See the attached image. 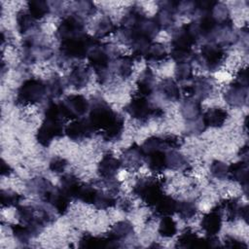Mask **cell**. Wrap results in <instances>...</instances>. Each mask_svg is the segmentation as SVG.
<instances>
[{
    "label": "cell",
    "instance_id": "6da1fadb",
    "mask_svg": "<svg viewBox=\"0 0 249 249\" xmlns=\"http://www.w3.org/2000/svg\"><path fill=\"white\" fill-rule=\"evenodd\" d=\"M64 119L58 103L51 101L45 111V118L36 133V140L44 147H48L54 138L61 137L64 132Z\"/></svg>",
    "mask_w": 249,
    "mask_h": 249
},
{
    "label": "cell",
    "instance_id": "7a4b0ae2",
    "mask_svg": "<svg viewBox=\"0 0 249 249\" xmlns=\"http://www.w3.org/2000/svg\"><path fill=\"white\" fill-rule=\"evenodd\" d=\"M100 43L101 42L96 37H91L87 33H84L60 41L59 51L65 57L83 59L88 57L90 50Z\"/></svg>",
    "mask_w": 249,
    "mask_h": 249
},
{
    "label": "cell",
    "instance_id": "3957f363",
    "mask_svg": "<svg viewBox=\"0 0 249 249\" xmlns=\"http://www.w3.org/2000/svg\"><path fill=\"white\" fill-rule=\"evenodd\" d=\"M89 121L92 125L94 131L104 132L112 125H114L123 117L114 112L109 104L101 98L94 99L89 108Z\"/></svg>",
    "mask_w": 249,
    "mask_h": 249
},
{
    "label": "cell",
    "instance_id": "277c9868",
    "mask_svg": "<svg viewBox=\"0 0 249 249\" xmlns=\"http://www.w3.org/2000/svg\"><path fill=\"white\" fill-rule=\"evenodd\" d=\"M112 47L109 44L95 46L90 50L88 55L89 65L95 72L100 83H104L110 75L111 66L114 58H112Z\"/></svg>",
    "mask_w": 249,
    "mask_h": 249
},
{
    "label": "cell",
    "instance_id": "5b68a950",
    "mask_svg": "<svg viewBox=\"0 0 249 249\" xmlns=\"http://www.w3.org/2000/svg\"><path fill=\"white\" fill-rule=\"evenodd\" d=\"M163 185L164 181L162 179H158L152 176L143 177L136 181L132 192L148 206H155L164 195Z\"/></svg>",
    "mask_w": 249,
    "mask_h": 249
},
{
    "label": "cell",
    "instance_id": "8992f818",
    "mask_svg": "<svg viewBox=\"0 0 249 249\" xmlns=\"http://www.w3.org/2000/svg\"><path fill=\"white\" fill-rule=\"evenodd\" d=\"M47 94V85L39 79L24 81L18 89L16 101L20 105H33L43 100Z\"/></svg>",
    "mask_w": 249,
    "mask_h": 249
},
{
    "label": "cell",
    "instance_id": "52a82bcc",
    "mask_svg": "<svg viewBox=\"0 0 249 249\" xmlns=\"http://www.w3.org/2000/svg\"><path fill=\"white\" fill-rule=\"evenodd\" d=\"M124 111L133 119H136L140 122L147 121L151 116L161 117L163 111L161 108L154 107L149 100L144 97L137 95L135 96L125 107Z\"/></svg>",
    "mask_w": 249,
    "mask_h": 249
},
{
    "label": "cell",
    "instance_id": "ba28073f",
    "mask_svg": "<svg viewBox=\"0 0 249 249\" xmlns=\"http://www.w3.org/2000/svg\"><path fill=\"white\" fill-rule=\"evenodd\" d=\"M58 106L64 121L75 120L89 109V101L81 94L68 95L64 100L58 102Z\"/></svg>",
    "mask_w": 249,
    "mask_h": 249
},
{
    "label": "cell",
    "instance_id": "9c48e42d",
    "mask_svg": "<svg viewBox=\"0 0 249 249\" xmlns=\"http://www.w3.org/2000/svg\"><path fill=\"white\" fill-rule=\"evenodd\" d=\"M198 38L195 21L184 24L173 33L171 40L172 50L193 51L192 47L196 44Z\"/></svg>",
    "mask_w": 249,
    "mask_h": 249
},
{
    "label": "cell",
    "instance_id": "30bf717a",
    "mask_svg": "<svg viewBox=\"0 0 249 249\" xmlns=\"http://www.w3.org/2000/svg\"><path fill=\"white\" fill-rule=\"evenodd\" d=\"M200 55L202 57L203 65L209 71H215L222 65L226 58L225 47L218 43L203 45Z\"/></svg>",
    "mask_w": 249,
    "mask_h": 249
},
{
    "label": "cell",
    "instance_id": "8fae6325",
    "mask_svg": "<svg viewBox=\"0 0 249 249\" xmlns=\"http://www.w3.org/2000/svg\"><path fill=\"white\" fill-rule=\"evenodd\" d=\"M84 33H86L84 22L81 17L78 15H69L65 17L56 29V37L60 41L82 35Z\"/></svg>",
    "mask_w": 249,
    "mask_h": 249
},
{
    "label": "cell",
    "instance_id": "7c38bea8",
    "mask_svg": "<svg viewBox=\"0 0 249 249\" xmlns=\"http://www.w3.org/2000/svg\"><path fill=\"white\" fill-rule=\"evenodd\" d=\"M45 202L51 204L59 215H64L67 212L71 198L61 190V188L53 185L41 196Z\"/></svg>",
    "mask_w": 249,
    "mask_h": 249
},
{
    "label": "cell",
    "instance_id": "4fadbf2b",
    "mask_svg": "<svg viewBox=\"0 0 249 249\" xmlns=\"http://www.w3.org/2000/svg\"><path fill=\"white\" fill-rule=\"evenodd\" d=\"M65 134L73 141H81L89 138L94 129L89 119H79L71 122L64 129Z\"/></svg>",
    "mask_w": 249,
    "mask_h": 249
},
{
    "label": "cell",
    "instance_id": "5bb4252c",
    "mask_svg": "<svg viewBox=\"0 0 249 249\" xmlns=\"http://www.w3.org/2000/svg\"><path fill=\"white\" fill-rule=\"evenodd\" d=\"M144 160L145 155L143 153V150L141 146L137 145L136 143H133L131 146L126 148L123 152L120 159L122 165L129 171L138 170L141 167Z\"/></svg>",
    "mask_w": 249,
    "mask_h": 249
},
{
    "label": "cell",
    "instance_id": "9a60e30c",
    "mask_svg": "<svg viewBox=\"0 0 249 249\" xmlns=\"http://www.w3.org/2000/svg\"><path fill=\"white\" fill-rule=\"evenodd\" d=\"M222 216L223 209L220 203L203 215L200 227L205 231L206 235H216L220 231L222 228Z\"/></svg>",
    "mask_w": 249,
    "mask_h": 249
},
{
    "label": "cell",
    "instance_id": "2e32d148",
    "mask_svg": "<svg viewBox=\"0 0 249 249\" xmlns=\"http://www.w3.org/2000/svg\"><path fill=\"white\" fill-rule=\"evenodd\" d=\"M248 87L241 86L237 83L232 82L225 92L226 102L233 107H241L247 103Z\"/></svg>",
    "mask_w": 249,
    "mask_h": 249
},
{
    "label": "cell",
    "instance_id": "e0dca14e",
    "mask_svg": "<svg viewBox=\"0 0 249 249\" xmlns=\"http://www.w3.org/2000/svg\"><path fill=\"white\" fill-rule=\"evenodd\" d=\"M122 166L120 159L115 158L111 153H106L97 166V172L102 179L114 178Z\"/></svg>",
    "mask_w": 249,
    "mask_h": 249
},
{
    "label": "cell",
    "instance_id": "ac0fdd59",
    "mask_svg": "<svg viewBox=\"0 0 249 249\" xmlns=\"http://www.w3.org/2000/svg\"><path fill=\"white\" fill-rule=\"evenodd\" d=\"M229 179L238 182L247 193L248 183V161L247 160H241L228 166V177Z\"/></svg>",
    "mask_w": 249,
    "mask_h": 249
},
{
    "label": "cell",
    "instance_id": "d6986e66",
    "mask_svg": "<svg viewBox=\"0 0 249 249\" xmlns=\"http://www.w3.org/2000/svg\"><path fill=\"white\" fill-rule=\"evenodd\" d=\"M176 247L179 248H195V247H204L207 248V240L206 237H198L196 232H195L192 229H185L180 236L178 237Z\"/></svg>",
    "mask_w": 249,
    "mask_h": 249
},
{
    "label": "cell",
    "instance_id": "ffe728a7",
    "mask_svg": "<svg viewBox=\"0 0 249 249\" xmlns=\"http://www.w3.org/2000/svg\"><path fill=\"white\" fill-rule=\"evenodd\" d=\"M168 149H159L145 156V160L147 161L149 169L154 173H161L166 166V151Z\"/></svg>",
    "mask_w": 249,
    "mask_h": 249
},
{
    "label": "cell",
    "instance_id": "44dd1931",
    "mask_svg": "<svg viewBox=\"0 0 249 249\" xmlns=\"http://www.w3.org/2000/svg\"><path fill=\"white\" fill-rule=\"evenodd\" d=\"M205 127H221L228 119V112L222 108H210L201 115Z\"/></svg>",
    "mask_w": 249,
    "mask_h": 249
},
{
    "label": "cell",
    "instance_id": "7402d4cb",
    "mask_svg": "<svg viewBox=\"0 0 249 249\" xmlns=\"http://www.w3.org/2000/svg\"><path fill=\"white\" fill-rule=\"evenodd\" d=\"M79 247L82 248H99V247H119L108 235L93 236L90 233H84L79 241Z\"/></svg>",
    "mask_w": 249,
    "mask_h": 249
},
{
    "label": "cell",
    "instance_id": "603a6c76",
    "mask_svg": "<svg viewBox=\"0 0 249 249\" xmlns=\"http://www.w3.org/2000/svg\"><path fill=\"white\" fill-rule=\"evenodd\" d=\"M182 116L187 121L192 122L201 117V101L196 98H186L181 104Z\"/></svg>",
    "mask_w": 249,
    "mask_h": 249
},
{
    "label": "cell",
    "instance_id": "cb8c5ba5",
    "mask_svg": "<svg viewBox=\"0 0 249 249\" xmlns=\"http://www.w3.org/2000/svg\"><path fill=\"white\" fill-rule=\"evenodd\" d=\"M135 59L132 57V55H118L114 58L111 66V70L114 67L116 72L119 76H121L124 79H127L130 77L132 73V66L133 61Z\"/></svg>",
    "mask_w": 249,
    "mask_h": 249
},
{
    "label": "cell",
    "instance_id": "d4e9b609",
    "mask_svg": "<svg viewBox=\"0 0 249 249\" xmlns=\"http://www.w3.org/2000/svg\"><path fill=\"white\" fill-rule=\"evenodd\" d=\"M153 82H154V74L152 70L148 67L144 69V71L140 74L136 82L138 95L144 96V97L150 96L154 89Z\"/></svg>",
    "mask_w": 249,
    "mask_h": 249
},
{
    "label": "cell",
    "instance_id": "484cf974",
    "mask_svg": "<svg viewBox=\"0 0 249 249\" xmlns=\"http://www.w3.org/2000/svg\"><path fill=\"white\" fill-rule=\"evenodd\" d=\"M176 208H177V200H175L170 196L163 195V196L156 203L154 214L156 217H160V218L171 216L176 212Z\"/></svg>",
    "mask_w": 249,
    "mask_h": 249
},
{
    "label": "cell",
    "instance_id": "4316f807",
    "mask_svg": "<svg viewBox=\"0 0 249 249\" xmlns=\"http://www.w3.org/2000/svg\"><path fill=\"white\" fill-rule=\"evenodd\" d=\"M89 80V70L88 67L76 65L72 68L68 81L71 86L76 89H82L86 87Z\"/></svg>",
    "mask_w": 249,
    "mask_h": 249
},
{
    "label": "cell",
    "instance_id": "83f0119b",
    "mask_svg": "<svg viewBox=\"0 0 249 249\" xmlns=\"http://www.w3.org/2000/svg\"><path fill=\"white\" fill-rule=\"evenodd\" d=\"M192 86L194 88V98H196L199 101L207 98L213 90L212 82L206 77H197L194 79Z\"/></svg>",
    "mask_w": 249,
    "mask_h": 249
},
{
    "label": "cell",
    "instance_id": "f1b7e54d",
    "mask_svg": "<svg viewBox=\"0 0 249 249\" xmlns=\"http://www.w3.org/2000/svg\"><path fill=\"white\" fill-rule=\"evenodd\" d=\"M133 232V226L128 221H120L116 223L108 232V236L116 243L119 242L132 234Z\"/></svg>",
    "mask_w": 249,
    "mask_h": 249
},
{
    "label": "cell",
    "instance_id": "f546056e",
    "mask_svg": "<svg viewBox=\"0 0 249 249\" xmlns=\"http://www.w3.org/2000/svg\"><path fill=\"white\" fill-rule=\"evenodd\" d=\"M60 183H61V190L72 199L77 197L79 189L82 185V183L79 181V179L72 173H66L63 174L60 177Z\"/></svg>",
    "mask_w": 249,
    "mask_h": 249
},
{
    "label": "cell",
    "instance_id": "4dcf8cb0",
    "mask_svg": "<svg viewBox=\"0 0 249 249\" xmlns=\"http://www.w3.org/2000/svg\"><path fill=\"white\" fill-rule=\"evenodd\" d=\"M166 166L171 170H184L189 167L186 158L174 149H168L166 151Z\"/></svg>",
    "mask_w": 249,
    "mask_h": 249
},
{
    "label": "cell",
    "instance_id": "1f68e13d",
    "mask_svg": "<svg viewBox=\"0 0 249 249\" xmlns=\"http://www.w3.org/2000/svg\"><path fill=\"white\" fill-rule=\"evenodd\" d=\"M159 89L166 99L171 101H177L180 99L181 89L173 79L166 78L162 80L159 86Z\"/></svg>",
    "mask_w": 249,
    "mask_h": 249
},
{
    "label": "cell",
    "instance_id": "d6a6232c",
    "mask_svg": "<svg viewBox=\"0 0 249 249\" xmlns=\"http://www.w3.org/2000/svg\"><path fill=\"white\" fill-rule=\"evenodd\" d=\"M168 58V53L164 46L160 43H152L144 56L148 62H162Z\"/></svg>",
    "mask_w": 249,
    "mask_h": 249
},
{
    "label": "cell",
    "instance_id": "836d02e7",
    "mask_svg": "<svg viewBox=\"0 0 249 249\" xmlns=\"http://www.w3.org/2000/svg\"><path fill=\"white\" fill-rule=\"evenodd\" d=\"M49 3L42 0L28 2V13L36 20L41 19L50 13Z\"/></svg>",
    "mask_w": 249,
    "mask_h": 249
},
{
    "label": "cell",
    "instance_id": "e575fe53",
    "mask_svg": "<svg viewBox=\"0 0 249 249\" xmlns=\"http://www.w3.org/2000/svg\"><path fill=\"white\" fill-rule=\"evenodd\" d=\"M118 27L119 26L116 25L109 17L102 18L96 25L95 36L94 37H96L99 40L103 37H106V36H108L112 33L117 32Z\"/></svg>",
    "mask_w": 249,
    "mask_h": 249
},
{
    "label": "cell",
    "instance_id": "d590c367",
    "mask_svg": "<svg viewBox=\"0 0 249 249\" xmlns=\"http://www.w3.org/2000/svg\"><path fill=\"white\" fill-rule=\"evenodd\" d=\"M223 211L227 212V221L233 222L239 218L240 205L238 204V200L236 198H228L223 199L220 202Z\"/></svg>",
    "mask_w": 249,
    "mask_h": 249
},
{
    "label": "cell",
    "instance_id": "8d00e7d4",
    "mask_svg": "<svg viewBox=\"0 0 249 249\" xmlns=\"http://www.w3.org/2000/svg\"><path fill=\"white\" fill-rule=\"evenodd\" d=\"M97 209H107L117 204V199L114 195L104 193L102 190H98L94 201L92 203Z\"/></svg>",
    "mask_w": 249,
    "mask_h": 249
},
{
    "label": "cell",
    "instance_id": "74e56055",
    "mask_svg": "<svg viewBox=\"0 0 249 249\" xmlns=\"http://www.w3.org/2000/svg\"><path fill=\"white\" fill-rule=\"evenodd\" d=\"M97 189L94 187L93 184H84L82 183L76 199H79L85 203L92 204L94 198L97 194Z\"/></svg>",
    "mask_w": 249,
    "mask_h": 249
},
{
    "label": "cell",
    "instance_id": "f35d334b",
    "mask_svg": "<svg viewBox=\"0 0 249 249\" xmlns=\"http://www.w3.org/2000/svg\"><path fill=\"white\" fill-rule=\"evenodd\" d=\"M177 232L176 222L171 218V216L162 217L160 226H159V233L162 237H172Z\"/></svg>",
    "mask_w": 249,
    "mask_h": 249
},
{
    "label": "cell",
    "instance_id": "ab89813d",
    "mask_svg": "<svg viewBox=\"0 0 249 249\" xmlns=\"http://www.w3.org/2000/svg\"><path fill=\"white\" fill-rule=\"evenodd\" d=\"M176 212L179 214L181 219L190 220L196 213V205L195 202L190 201V200L177 201Z\"/></svg>",
    "mask_w": 249,
    "mask_h": 249
},
{
    "label": "cell",
    "instance_id": "60d3db41",
    "mask_svg": "<svg viewBox=\"0 0 249 249\" xmlns=\"http://www.w3.org/2000/svg\"><path fill=\"white\" fill-rule=\"evenodd\" d=\"M53 186V184L43 178V177H36V178H33L29 181V183L27 184V188L29 189V191L33 194H37V195H40L41 196Z\"/></svg>",
    "mask_w": 249,
    "mask_h": 249
},
{
    "label": "cell",
    "instance_id": "b9f144b4",
    "mask_svg": "<svg viewBox=\"0 0 249 249\" xmlns=\"http://www.w3.org/2000/svg\"><path fill=\"white\" fill-rule=\"evenodd\" d=\"M34 18L29 15L28 12L19 11L17 14V26L20 34L26 33L29 29L34 26Z\"/></svg>",
    "mask_w": 249,
    "mask_h": 249
},
{
    "label": "cell",
    "instance_id": "7bdbcfd3",
    "mask_svg": "<svg viewBox=\"0 0 249 249\" xmlns=\"http://www.w3.org/2000/svg\"><path fill=\"white\" fill-rule=\"evenodd\" d=\"M11 230L16 239L21 243H27L32 237H34L31 230L26 225H23V224L13 225L11 227Z\"/></svg>",
    "mask_w": 249,
    "mask_h": 249
},
{
    "label": "cell",
    "instance_id": "ee69618b",
    "mask_svg": "<svg viewBox=\"0 0 249 249\" xmlns=\"http://www.w3.org/2000/svg\"><path fill=\"white\" fill-rule=\"evenodd\" d=\"M175 77L179 82L191 81L193 79V67L192 62H179L176 63Z\"/></svg>",
    "mask_w": 249,
    "mask_h": 249
},
{
    "label": "cell",
    "instance_id": "f6af8a7d",
    "mask_svg": "<svg viewBox=\"0 0 249 249\" xmlns=\"http://www.w3.org/2000/svg\"><path fill=\"white\" fill-rule=\"evenodd\" d=\"M46 85H47V93L52 98L59 97L63 93V90H64L63 82L59 77L54 76L51 78Z\"/></svg>",
    "mask_w": 249,
    "mask_h": 249
},
{
    "label": "cell",
    "instance_id": "bcb514c9",
    "mask_svg": "<svg viewBox=\"0 0 249 249\" xmlns=\"http://www.w3.org/2000/svg\"><path fill=\"white\" fill-rule=\"evenodd\" d=\"M22 197H23L22 196L15 193L13 191L2 190L1 191V205H2V207L18 206Z\"/></svg>",
    "mask_w": 249,
    "mask_h": 249
},
{
    "label": "cell",
    "instance_id": "7dc6e473",
    "mask_svg": "<svg viewBox=\"0 0 249 249\" xmlns=\"http://www.w3.org/2000/svg\"><path fill=\"white\" fill-rule=\"evenodd\" d=\"M210 172L218 179H225L228 177V165L221 160H213L210 165Z\"/></svg>",
    "mask_w": 249,
    "mask_h": 249
},
{
    "label": "cell",
    "instance_id": "c3c4849f",
    "mask_svg": "<svg viewBox=\"0 0 249 249\" xmlns=\"http://www.w3.org/2000/svg\"><path fill=\"white\" fill-rule=\"evenodd\" d=\"M67 166V160L63 158L55 157L50 161L49 168L54 173H63Z\"/></svg>",
    "mask_w": 249,
    "mask_h": 249
},
{
    "label": "cell",
    "instance_id": "681fc988",
    "mask_svg": "<svg viewBox=\"0 0 249 249\" xmlns=\"http://www.w3.org/2000/svg\"><path fill=\"white\" fill-rule=\"evenodd\" d=\"M163 142L166 146L167 149H179L181 147V145L183 144V140L182 138H180L179 136H176L174 134H169V135H165L162 137Z\"/></svg>",
    "mask_w": 249,
    "mask_h": 249
},
{
    "label": "cell",
    "instance_id": "f907efd6",
    "mask_svg": "<svg viewBox=\"0 0 249 249\" xmlns=\"http://www.w3.org/2000/svg\"><path fill=\"white\" fill-rule=\"evenodd\" d=\"M77 8L79 12H82L86 15H91L95 12V6L91 2L88 1H83V2H78L77 3Z\"/></svg>",
    "mask_w": 249,
    "mask_h": 249
},
{
    "label": "cell",
    "instance_id": "816d5d0a",
    "mask_svg": "<svg viewBox=\"0 0 249 249\" xmlns=\"http://www.w3.org/2000/svg\"><path fill=\"white\" fill-rule=\"evenodd\" d=\"M225 246L229 248H247V244H245L243 241H240L230 235L225 237Z\"/></svg>",
    "mask_w": 249,
    "mask_h": 249
},
{
    "label": "cell",
    "instance_id": "f5cc1de1",
    "mask_svg": "<svg viewBox=\"0 0 249 249\" xmlns=\"http://www.w3.org/2000/svg\"><path fill=\"white\" fill-rule=\"evenodd\" d=\"M234 83H237L241 86H244V87H248V76H247V68H242L240 69L236 76H235V80L233 81Z\"/></svg>",
    "mask_w": 249,
    "mask_h": 249
},
{
    "label": "cell",
    "instance_id": "db71d44e",
    "mask_svg": "<svg viewBox=\"0 0 249 249\" xmlns=\"http://www.w3.org/2000/svg\"><path fill=\"white\" fill-rule=\"evenodd\" d=\"M13 172V169H12V167L8 164V163H6V161L4 160H2V164H1V174L3 175V176H8V175H10L11 173Z\"/></svg>",
    "mask_w": 249,
    "mask_h": 249
},
{
    "label": "cell",
    "instance_id": "11a10c76",
    "mask_svg": "<svg viewBox=\"0 0 249 249\" xmlns=\"http://www.w3.org/2000/svg\"><path fill=\"white\" fill-rule=\"evenodd\" d=\"M239 218L245 220L247 223V218H248V205H243L240 206V211H239Z\"/></svg>",
    "mask_w": 249,
    "mask_h": 249
},
{
    "label": "cell",
    "instance_id": "9f6ffc18",
    "mask_svg": "<svg viewBox=\"0 0 249 249\" xmlns=\"http://www.w3.org/2000/svg\"><path fill=\"white\" fill-rule=\"evenodd\" d=\"M248 154V148H247V145H244L238 152V155H241V156H247Z\"/></svg>",
    "mask_w": 249,
    "mask_h": 249
},
{
    "label": "cell",
    "instance_id": "6f0895ef",
    "mask_svg": "<svg viewBox=\"0 0 249 249\" xmlns=\"http://www.w3.org/2000/svg\"><path fill=\"white\" fill-rule=\"evenodd\" d=\"M121 207H122V209H124V210H128V209L130 208V203H129V201L124 200V201L122 202Z\"/></svg>",
    "mask_w": 249,
    "mask_h": 249
}]
</instances>
